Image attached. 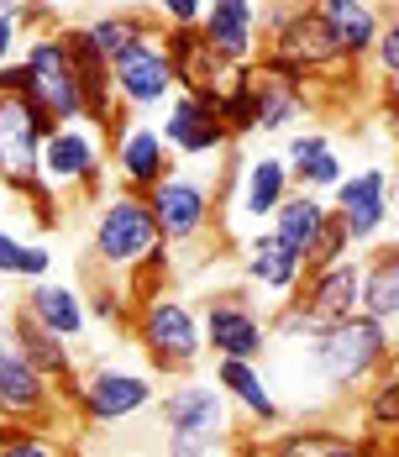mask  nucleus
I'll return each instance as SVG.
<instances>
[{
	"label": "nucleus",
	"instance_id": "nucleus-1",
	"mask_svg": "<svg viewBox=\"0 0 399 457\" xmlns=\"http://www.w3.org/2000/svg\"><path fill=\"white\" fill-rule=\"evenodd\" d=\"M258 74L273 79H289V85H305L315 95V85H326L337 69H353L342 58L337 37L326 32V21L315 16L311 0H268L263 5V53L253 63Z\"/></svg>",
	"mask_w": 399,
	"mask_h": 457
},
{
	"label": "nucleus",
	"instance_id": "nucleus-2",
	"mask_svg": "<svg viewBox=\"0 0 399 457\" xmlns=\"http://www.w3.org/2000/svg\"><path fill=\"white\" fill-rule=\"evenodd\" d=\"M53 132L27 95L0 90V189L21 195L43 227H58V195L43 184V137Z\"/></svg>",
	"mask_w": 399,
	"mask_h": 457
},
{
	"label": "nucleus",
	"instance_id": "nucleus-3",
	"mask_svg": "<svg viewBox=\"0 0 399 457\" xmlns=\"http://www.w3.org/2000/svg\"><path fill=\"white\" fill-rule=\"evenodd\" d=\"M389 353H395L389 320L362 316V311L347 320H337V326H326L320 337L305 342V363H311V373H320V384L331 395L368 389L378 378V368H389Z\"/></svg>",
	"mask_w": 399,
	"mask_h": 457
},
{
	"label": "nucleus",
	"instance_id": "nucleus-4",
	"mask_svg": "<svg viewBox=\"0 0 399 457\" xmlns=\"http://www.w3.org/2000/svg\"><path fill=\"white\" fill-rule=\"evenodd\" d=\"M158 258H169V247H163V231L147 211V195L116 189L111 200H100V211L89 221V263L105 274L132 278Z\"/></svg>",
	"mask_w": 399,
	"mask_h": 457
},
{
	"label": "nucleus",
	"instance_id": "nucleus-5",
	"mask_svg": "<svg viewBox=\"0 0 399 457\" xmlns=\"http://www.w3.org/2000/svg\"><path fill=\"white\" fill-rule=\"evenodd\" d=\"M137 342L147 353V363L158 373H189L205 353V331H200V311L184 295H147L137 305Z\"/></svg>",
	"mask_w": 399,
	"mask_h": 457
},
{
	"label": "nucleus",
	"instance_id": "nucleus-6",
	"mask_svg": "<svg viewBox=\"0 0 399 457\" xmlns=\"http://www.w3.org/2000/svg\"><path fill=\"white\" fill-rule=\"evenodd\" d=\"M16 63H21V95L43 111L53 127L85 121L79 85H74V63H69V47H63V32L58 27H43L37 37H27Z\"/></svg>",
	"mask_w": 399,
	"mask_h": 457
},
{
	"label": "nucleus",
	"instance_id": "nucleus-7",
	"mask_svg": "<svg viewBox=\"0 0 399 457\" xmlns=\"http://www.w3.org/2000/svg\"><path fill=\"white\" fill-rule=\"evenodd\" d=\"M63 400H69V411L79 415L85 426H127L132 415L158 405V378L142 373V368L100 363V368H89L85 378H74V389Z\"/></svg>",
	"mask_w": 399,
	"mask_h": 457
},
{
	"label": "nucleus",
	"instance_id": "nucleus-8",
	"mask_svg": "<svg viewBox=\"0 0 399 457\" xmlns=\"http://www.w3.org/2000/svg\"><path fill=\"white\" fill-rule=\"evenodd\" d=\"M221 189L211 184V174H195V169H174L158 189H147V211L163 231V247H195L205 231L216 227L221 216Z\"/></svg>",
	"mask_w": 399,
	"mask_h": 457
},
{
	"label": "nucleus",
	"instance_id": "nucleus-9",
	"mask_svg": "<svg viewBox=\"0 0 399 457\" xmlns=\"http://www.w3.org/2000/svg\"><path fill=\"white\" fill-rule=\"evenodd\" d=\"M111 174V142L100 127L89 121H69V127H53L43 137V184L53 195H95Z\"/></svg>",
	"mask_w": 399,
	"mask_h": 457
},
{
	"label": "nucleus",
	"instance_id": "nucleus-10",
	"mask_svg": "<svg viewBox=\"0 0 399 457\" xmlns=\"http://www.w3.org/2000/svg\"><path fill=\"white\" fill-rule=\"evenodd\" d=\"M58 415H63V395L27 363V353L16 347L11 326H0V426L43 431Z\"/></svg>",
	"mask_w": 399,
	"mask_h": 457
},
{
	"label": "nucleus",
	"instance_id": "nucleus-11",
	"mask_svg": "<svg viewBox=\"0 0 399 457\" xmlns=\"http://www.w3.org/2000/svg\"><path fill=\"white\" fill-rule=\"evenodd\" d=\"M105 142H111V179L121 184V189H132V195L158 189L179 169V158L169 153L158 121H147V116H127L121 111L116 127L105 132Z\"/></svg>",
	"mask_w": 399,
	"mask_h": 457
},
{
	"label": "nucleus",
	"instance_id": "nucleus-12",
	"mask_svg": "<svg viewBox=\"0 0 399 457\" xmlns=\"http://www.w3.org/2000/svg\"><path fill=\"white\" fill-rule=\"evenodd\" d=\"M200 331L216 358H237V363H258L273 342L263 311L253 305L247 289H211L205 311H200Z\"/></svg>",
	"mask_w": 399,
	"mask_h": 457
},
{
	"label": "nucleus",
	"instance_id": "nucleus-13",
	"mask_svg": "<svg viewBox=\"0 0 399 457\" xmlns=\"http://www.w3.org/2000/svg\"><path fill=\"white\" fill-rule=\"evenodd\" d=\"M111 79H116V100L127 116H147V111H163L179 95L174 63L163 53V27H153L137 47H127L116 63H111Z\"/></svg>",
	"mask_w": 399,
	"mask_h": 457
},
{
	"label": "nucleus",
	"instance_id": "nucleus-14",
	"mask_svg": "<svg viewBox=\"0 0 399 457\" xmlns=\"http://www.w3.org/2000/svg\"><path fill=\"white\" fill-rule=\"evenodd\" d=\"M158 132L169 142V153L179 158V169H184V163H200V158L231 153V132H226V121H221L216 95L179 90L174 100L163 105V116H158Z\"/></svg>",
	"mask_w": 399,
	"mask_h": 457
},
{
	"label": "nucleus",
	"instance_id": "nucleus-15",
	"mask_svg": "<svg viewBox=\"0 0 399 457\" xmlns=\"http://www.w3.org/2000/svg\"><path fill=\"white\" fill-rule=\"evenodd\" d=\"M226 205H231V216L242 221V227H263L273 221V211L289 200V169H284V158H273V153H253V158H231V169H226Z\"/></svg>",
	"mask_w": 399,
	"mask_h": 457
},
{
	"label": "nucleus",
	"instance_id": "nucleus-16",
	"mask_svg": "<svg viewBox=\"0 0 399 457\" xmlns=\"http://www.w3.org/2000/svg\"><path fill=\"white\" fill-rule=\"evenodd\" d=\"M158 420L169 436H211L231 442V405L211 378H179L158 395Z\"/></svg>",
	"mask_w": 399,
	"mask_h": 457
},
{
	"label": "nucleus",
	"instance_id": "nucleus-17",
	"mask_svg": "<svg viewBox=\"0 0 399 457\" xmlns=\"http://www.w3.org/2000/svg\"><path fill=\"white\" fill-rule=\"evenodd\" d=\"M263 5L268 0H205L200 37L226 69H253L263 53Z\"/></svg>",
	"mask_w": 399,
	"mask_h": 457
},
{
	"label": "nucleus",
	"instance_id": "nucleus-18",
	"mask_svg": "<svg viewBox=\"0 0 399 457\" xmlns=\"http://www.w3.org/2000/svg\"><path fill=\"white\" fill-rule=\"evenodd\" d=\"M63 47H69V63H74V85H79V105H85V121L111 132L116 116H121V100H116V79H111V58L85 37V27H58Z\"/></svg>",
	"mask_w": 399,
	"mask_h": 457
},
{
	"label": "nucleus",
	"instance_id": "nucleus-19",
	"mask_svg": "<svg viewBox=\"0 0 399 457\" xmlns=\"http://www.w3.org/2000/svg\"><path fill=\"white\" fill-rule=\"evenodd\" d=\"M242 269H247V284H258L268 300H278V305H284L289 295H300V284L311 274V263H305L295 247H284L268 227L242 237Z\"/></svg>",
	"mask_w": 399,
	"mask_h": 457
},
{
	"label": "nucleus",
	"instance_id": "nucleus-20",
	"mask_svg": "<svg viewBox=\"0 0 399 457\" xmlns=\"http://www.w3.org/2000/svg\"><path fill=\"white\" fill-rule=\"evenodd\" d=\"M315 16L326 21V32L337 37L342 58L347 63H368L373 58V43L384 32V0H311Z\"/></svg>",
	"mask_w": 399,
	"mask_h": 457
},
{
	"label": "nucleus",
	"instance_id": "nucleus-21",
	"mask_svg": "<svg viewBox=\"0 0 399 457\" xmlns=\"http://www.w3.org/2000/svg\"><path fill=\"white\" fill-rule=\"evenodd\" d=\"M357 295H362V263H357V258L311 269L305 284H300V305H305L320 326H337V320L357 316Z\"/></svg>",
	"mask_w": 399,
	"mask_h": 457
},
{
	"label": "nucleus",
	"instance_id": "nucleus-22",
	"mask_svg": "<svg viewBox=\"0 0 399 457\" xmlns=\"http://www.w3.org/2000/svg\"><path fill=\"white\" fill-rule=\"evenodd\" d=\"M21 311L37 320L43 331H53L58 342H79L89 331V311H85V295L63 278H37L21 300Z\"/></svg>",
	"mask_w": 399,
	"mask_h": 457
},
{
	"label": "nucleus",
	"instance_id": "nucleus-23",
	"mask_svg": "<svg viewBox=\"0 0 399 457\" xmlns=\"http://www.w3.org/2000/svg\"><path fill=\"white\" fill-rule=\"evenodd\" d=\"M211 384L226 395V405H237L253 426H278V420H284V411H278V400H273V389H268V378H263V368H258V363L216 358Z\"/></svg>",
	"mask_w": 399,
	"mask_h": 457
},
{
	"label": "nucleus",
	"instance_id": "nucleus-24",
	"mask_svg": "<svg viewBox=\"0 0 399 457\" xmlns=\"http://www.w3.org/2000/svg\"><path fill=\"white\" fill-rule=\"evenodd\" d=\"M163 53L174 63V79L179 90H195V95H216L231 79L221 58L211 53V43L200 37V27H179V32H163Z\"/></svg>",
	"mask_w": 399,
	"mask_h": 457
},
{
	"label": "nucleus",
	"instance_id": "nucleus-25",
	"mask_svg": "<svg viewBox=\"0 0 399 457\" xmlns=\"http://www.w3.org/2000/svg\"><path fill=\"white\" fill-rule=\"evenodd\" d=\"M253 100H258V127L263 137H278V132H300V121H311L315 95L305 85H289V79H273V74H258L253 69Z\"/></svg>",
	"mask_w": 399,
	"mask_h": 457
},
{
	"label": "nucleus",
	"instance_id": "nucleus-26",
	"mask_svg": "<svg viewBox=\"0 0 399 457\" xmlns=\"http://www.w3.org/2000/svg\"><path fill=\"white\" fill-rule=\"evenodd\" d=\"M11 337H16V347L27 353V363L37 368L58 395H69V389H74V378H79V373H74V358H69V342H58L53 331H43L27 311H16V316H11Z\"/></svg>",
	"mask_w": 399,
	"mask_h": 457
},
{
	"label": "nucleus",
	"instance_id": "nucleus-27",
	"mask_svg": "<svg viewBox=\"0 0 399 457\" xmlns=\"http://www.w3.org/2000/svg\"><path fill=\"white\" fill-rule=\"evenodd\" d=\"M357 311H362V316H378V320H399V242L368 247Z\"/></svg>",
	"mask_w": 399,
	"mask_h": 457
},
{
	"label": "nucleus",
	"instance_id": "nucleus-28",
	"mask_svg": "<svg viewBox=\"0 0 399 457\" xmlns=\"http://www.w3.org/2000/svg\"><path fill=\"white\" fill-rule=\"evenodd\" d=\"M326 216H331V205H326L320 195H311V189H289V200L273 211L268 231H273L284 247H295L300 258H311V247H315V237H320V227H326Z\"/></svg>",
	"mask_w": 399,
	"mask_h": 457
},
{
	"label": "nucleus",
	"instance_id": "nucleus-29",
	"mask_svg": "<svg viewBox=\"0 0 399 457\" xmlns=\"http://www.w3.org/2000/svg\"><path fill=\"white\" fill-rule=\"evenodd\" d=\"M79 27H85V37H89V43L100 47V53H105L111 63H116V58H121L127 47L142 43V37H147V32L158 27V21H153L147 11L127 5V11H100V16H89V21H79Z\"/></svg>",
	"mask_w": 399,
	"mask_h": 457
},
{
	"label": "nucleus",
	"instance_id": "nucleus-30",
	"mask_svg": "<svg viewBox=\"0 0 399 457\" xmlns=\"http://www.w3.org/2000/svg\"><path fill=\"white\" fill-rule=\"evenodd\" d=\"M389 195H395V174H389V163H368V169L347 174V179L331 189V216L368 211V205H378V200H389Z\"/></svg>",
	"mask_w": 399,
	"mask_h": 457
},
{
	"label": "nucleus",
	"instance_id": "nucleus-31",
	"mask_svg": "<svg viewBox=\"0 0 399 457\" xmlns=\"http://www.w3.org/2000/svg\"><path fill=\"white\" fill-rule=\"evenodd\" d=\"M216 105H221V121L231 142L253 137V127H258V100H253V69H231V79H226L221 90H216Z\"/></svg>",
	"mask_w": 399,
	"mask_h": 457
},
{
	"label": "nucleus",
	"instance_id": "nucleus-32",
	"mask_svg": "<svg viewBox=\"0 0 399 457\" xmlns=\"http://www.w3.org/2000/svg\"><path fill=\"white\" fill-rule=\"evenodd\" d=\"M289 179H295V189H311V195H320V200H326L337 184L347 179V163H342V153H337V147H326V153H315L305 169H295Z\"/></svg>",
	"mask_w": 399,
	"mask_h": 457
},
{
	"label": "nucleus",
	"instance_id": "nucleus-33",
	"mask_svg": "<svg viewBox=\"0 0 399 457\" xmlns=\"http://www.w3.org/2000/svg\"><path fill=\"white\" fill-rule=\"evenodd\" d=\"M362 420L373 426V431H399V378H378V384H368V395H362Z\"/></svg>",
	"mask_w": 399,
	"mask_h": 457
},
{
	"label": "nucleus",
	"instance_id": "nucleus-34",
	"mask_svg": "<svg viewBox=\"0 0 399 457\" xmlns=\"http://www.w3.org/2000/svg\"><path fill=\"white\" fill-rule=\"evenodd\" d=\"M342 258H353V237H347V227H342V216H326V227H320V237H315L311 247V269H326V263H342Z\"/></svg>",
	"mask_w": 399,
	"mask_h": 457
},
{
	"label": "nucleus",
	"instance_id": "nucleus-35",
	"mask_svg": "<svg viewBox=\"0 0 399 457\" xmlns=\"http://www.w3.org/2000/svg\"><path fill=\"white\" fill-rule=\"evenodd\" d=\"M0 457H63V447L43 431H21V426H0Z\"/></svg>",
	"mask_w": 399,
	"mask_h": 457
},
{
	"label": "nucleus",
	"instance_id": "nucleus-36",
	"mask_svg": "<svg viewBox=\"0 0 399 457\" xmlns=\"http://www.w3.org/2000/svg\"><path fill=\"white\" fill-rule=\"evenodd\" d=\"M147 16H153L163 32L200 27V16H205V0H147Z\"/></svg>",
	"mask_w": 399,
	"mask_h": 457
},
{
	"label": "nucleus",
	"instance_id": "nucleus-37",
	"mask_svg": "<svg viewBox=\"0 0 399 457\" xmlns=\"http://www.w3.org/2000/svg\"><path fill=\"white\" fill-rule=\"evenodd\" d=\"M373 63H378L384 85H395L399 90V11L384 16V32H378V43H373Z\"/></svg>",
	"mask_w": 399,
	"mask_h": 457
},
{
	"label": "nucleus",
	"instance_id": "nucleus-38",
	"mask_svg": "<svg viewBox=\"0 0 399 457\" xmlns=\"http://www.w3.org/2000/svg\"><path fill=\"white\" fill-rule=\"evenodd\" d=\"M326 147H337L331 132H289V142H284V169H289V174L305 169L315 153H326Z\"/></svg>",
	"mask_w": 399,
	"mask_h": 457
},
{
	"label": "nucleus",
	"instance_id": "nucleus-39",
	"mask_svg": "<svg viewBox=\"0 0 399 457\" xmlns=\"http://www.w3.org/2000/svg\"><path fill=\"white\" fill-rule=\"evenodd\" d=\"M27 258H32V242L0 227V278H27Z\"/></svg>",
	"mask_w": 399,
	"mask_h": 457
},
{
	"label": "nucleus",
	"instance_id": "nucleus-40",
	"mask_svg": "<svg viewBox=\"0 0 399 457\" xmlns=\"http://www.w3.org/2000/svg\"><path fill=\"white\" fill-rule=\"evenodd\" d=\"M85 311L95 320H111V326H116V320L127 316V289H116V284H95L89 300H85Z\"/></svg>",
	"mask_w": 399,
	"mask_h": 457
},
{
	"label": "nucleus",
	"instance_id": "nucleus-41",
	"mask_svg": "<svg viewBox=\"0 0 399 457\" xmlns=\"http://www.w3.org/2000/svg\"><path fill=\"white\" fill-rule=\"evenodd\" d=\"M21 47H27L21 16H16V11H0V69H11V63L21 58Z\"/></svg>",
	"mask_w": 399,
	"mask_h": 457
},
{
	"label": "nucleus",
	"instance_id": "nucleus-42",
	"mask_svg": "<svg viewBox=\"0 0 399 457\" xmlns=\"http://www.w3.org/2000/svg\"><path fill=\"white\" fill-rule=\"evenodd\" d=\"M21 5H32V0H0V11H21Z\"/></svg>",
	"mask_w": 399,
	"mask_h": 457
},
{
	"label": "nucleus",
	"instance_id": "nucleus-43",
	"mask_svg": "<svg viewBox=\"0 0 399 457\" xmlns=\"http://www.w3.org/2000/svg\"><path fill=\"white\" fill-rule=\"evenodd\" d=\"M389 373L399 378V342H395V353H389Z\"/></svg>",
	"mask_w": 399,
	"mask_h": 457
},
{
	"label": "nucleus",
	"instance_id": "nucleus-44",
	"mask_svg": "<svg viewBox=\"0 0 399 457\" xmlns=\"http://www.w3.org/2000/svg\"><path fill=\"white\" fill-rule=\"evenodd\" d=\"M389 205H395V221H399V189H395V195H389Z\"/></svg>",
	"mask_w": 399,
	"mask_h": 457
},
{
	"label": "nucleus",
	"instance_id": "nucleus-45",
	"mask_svg": "<svg viewBox=\"0 0 399 457\" xmlns=\"http://www.w3.org/2000/svg\"><path fill=\"white\" fill-rule=\"evenodd\" d=\"M384 5H395V11H399V0H384Z\"/></svg>",
	"mask_w": 399,
	"mask_h": 457
},
{
	"label": "nucleus",
	"instance_id": "nucleus-46",
	"mask_svg": "<svg viewBox=\"0 0 399 457\" xmlns=\"http://www.w3.org/2000/svg\"><path fill=\"white\" fill-rule=\"evenodd\" d=\"M121 457H142V453H121Z\"/></svg>",
	"mask_w": 399,
	"mask_h": 457
},
{
	"label": "nucleus",
	"instance_id": "nucleus-47",
	"mask_svg": "<svg viewBox=\"0 0 399 457\" xmlns=\"http://www.w3.org/2000/svg\"><path fill=\"white\" fill-rule=\"evenodd\" d=\"M295 5H300V0H295Z\"/></svg>",
	"mask_w": 399,
	"mask_h": 457
}]
</instances>
